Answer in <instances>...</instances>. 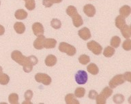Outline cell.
<instances>
[{
	"label": "cell",
	"mask_w": 131,
	"mask_h": 104,
	"mask_svg": "<svg viewBox=\"0 0 131 104\" xmlns=\"http://www.w3.org/2000/svg\"><path fill=\"white\" fill-rule=\"evenodd\" d=\"M65 101L67 104H79V101L75 98L73 94H68L65 97Z\"/></svg>",
	"instance_id": "18"
},
{
	"label": "cell",
	"mask_w": 131,
	"mask_h": 104,
	"mask_svg": "<svg viewBox=\"0 0 131 104\" xmlns=\"http://www.w3.org/2000/svg\"><path fill=\"white\" fill-rule=\"evenodd\" d=\"M85 94V89L84 88L79 87L74 91V96L78 98L83 97Z\"/></svg>",
	"instance_id": "28"
},
{
	"label": "cell",
	"mask_w": 131,
	"mask_h": 104,
	"mask_svg": "<svg viewBox=\"0 0 131 104\" xmlns=\"http://www.w3.org/2000/svg\"><path fill=\"white\" fill-rule=\"evenodd\" d=\"M36 81L43 84L44 85H49L51 83V77L46 73H38L35 75Z\"/></svg>",
	"instance_id": "4"
},
{
	"label": "cell",
	"mask_w": 131,
	"mask_h": 104,
	"mask_svg": "<svg viewBox=\"0 0 131 104\" xmlns=\"http://www.w3.org/2000/svg\"><path fill=\"white\" fill-rule=\"evenodd\" d=\"M0 5H1V1H0Z\"/></svg>",
	"instance_id": "44"
},
{
	"label": "cell",
	"mask_w": 131,
	"mask_h": 104,
	"mask_svg": "<svg viewBox=\"0 0 131 104\" xmlns=\"http://www.w3.org/2000/svg\"><path fill=\"white\" fill-rule=\"evenodd\" d=\"M9 103L11 104H18V95L16 93L10 94L8 97Z\"/></svg>",
	"instance_id": "27"
},
{
	"label": "cell",
	"mask_w": 131,
	"mask_h": 104,
	"mask_svg": "<svg viewBox=\"0 0 131 104\" xmlns=\"http://www.w3.org/2000/svg\"><path fill=\"white\" fill-rule=\"evenodd\" d=\"M33 95H34V93H33L32 90H27L24 94V97L25 100H27V101H30L31 99V98H32Z\"/></svg>",
	"instance_id": "34"
},
{
	"label": "cell",
	"mask_w": 131,
	"mask_h": 104,
	"mask_svg": "<svg viewBox=\"0 0 131 104\" xmlns=\"http://www.w3.org/2000/svg\"><path fill=\"white\" fill-rule=\"evenodd\" d=\"M77 8L73 6H69L66 9V14L70 17H72L74 15H75L76 14H77Z\"/></svg>",
	"instance_id": "29"
},
{
	"label": "cell",
	"mask_w": 131,
	"mask_h": 104,
	"mask_svg": "<svg viewBox=\"0 0 131 104\" xmlns=\"http://www.w3.org/2000/svg\"><path fill=\"white\" fill-rule=\"evenodd\" d=\"M23 70L26 73H29V72L32 71L33 65L31 63H27L26 65H23Z\"/></svg>",
	"instance_id": "36"
},
{
	"label": "cell",
	"mask_w": 131,
	"mask_h": 104,
	"mask_svg": "<svg viewBox=\"0 0 131 104\" xmlns=\"http://www.w3.org/2000/svg\"><path fill=\"white\" fill-rule=\"evenodd\" d=\"M45 37L44 35L38 37V38L34 41V46L37 50H41L44 48L43 44H44V40H45Z\"/></svg>",
	"instance_id": "12"
},
{
	"label": "cell",
	"mask_w": 131,
	"mask_h": 104,
	"mask_svg": "<svg viewBox=\"0 0 131 104\" xmlns=\"http://www.w3.org/2000/svg\"><path fill=\"white\" fill-rule=\"evenodd\" d=\"M83 12L89 17H93L96 14V8L92 4H87L84 6Z\"/></svg>",
	"instance_id": "8"
},
{
	"label": "cell",
	"mask_w": 131,
	"mask_h": 104,
	"mask_svg": "<svg viewBox=\"0 0 131 104\" xmlns=\"http://www.w3.org/2000/svg\"><path fill=\"white\" fill-rule=\"evenodd\" d=\"M10 81V77L6 73H2L0 74V84L6 85Z\"/></svg>",
	"instance_id": "24"
},
{
	"label": "cell",
	"mask_w": 131,
	"mask_h": 104,
	"mask_svg": "<svg viewBox=\"0 0 131 104\" xmlns=\"http://www.w3.org/2000/svg\"><path fill=\"white\" fill-rule=\"evenodd\" d=\"M23 103H24V104H25V103H29V104H31V102L29 101H27V100H26V101H25L23 102Z\"/></svg>",
	"instance_id": "42"
},
{
	"label": "cell",
	"mask_w": 131,
	"mask_h": 104,
	"mask_svg": "<svg viewBox=\"0 0 131 104\" xmlns=\"http://www.w3.org/2000/svg\"><path fill=\"white\" fill-rule=\"evenodd\" d=\"M121 32L122 34L123 37H125L126 39H128L130 37L131 35V29L130 27L127 25L126 24H125L124 26L121 29Z\"/></svg>",
	"instance_id": "16"
},
{
	"label": "cell",
	"mask_w": 131,
	"mask_h": 104,
	"mask_svg": "<svg viewBox=\"0 0 131 104\" xmlns=\"http://www.w3.org/2000/svg\"><path fill=\"white\" fill-rule=\"evenodd\" d=\"M57 44V41L53 38H45L44 40L43 46L45 48L51 49L54 48Z\"/></svg>",
	"instance_id": "10"
},
{
	"label": "cell",
	"mask_w": 131,
	"mask_h": 104,
	"mask_svg": "<svg viewBox=\"0 0 131 104\" xmlns=\"http://www.w3.org/2000/svg\"><path fill=\"white\" fill-rule=\"evenodd\" d=\"M124 82L125 80L124 78V77H123V75L118 74V75H115L114 77L110 81H109L108 84H109L110 88H116L117 86L124 84Z\"/></svg>",
	"instance_id": "6"
},
{
	"label": "cell",
	"mask_w": 131,
	"mask_h": 104,
	"mask_svg": "<svg viewBox=\"0 0 131 104\" xmlns=\"http://www.w3.org/2000/svg\"><path fill=\"white\" fill-rule=\"evenodd\" d=\"M78 34L82 40H88L91 37V32L88 27H83L78 31Z\"/></svg>",
	"instance_id": "9"
},
{
	"label": "cell",
	"mask_w": 131,
	"mask_h": 104,
	"mask_svg": "<svg viewBox=\"0 0 131 104\" xmlns=\"http://www.w3.org/2000/svg\"><path fill=\"white\" fill-rule=\"evenodd\" d=\"M25 8L28 10H34L36 8V2L34 0H25Z\"/></svg>",
	"instance_id": "26"
},
{
	"label": "cell",
	"mask_w": 131,
	"mask_h": 104,
	"mask_svg": "<svg viewBox=\"0 0 131 104\" xmlns=\"http://www.w3.org/2000/svg\"><path fill=\"white\" fill-rule=\"evenodd\" d=\"M131 13V8L128 5L123 6L122 8L119 9V14L121 16H122L124 18H126Z\"/></svg>",
	"instance_id": "14"
},
{
	"label": "cell",
	"mask_w": 131,
	"mask_h": 104,
	"mask_svg": "<svg viewBox=\"0 0 131 104\" xmlns=\"http://www.w3.org/2000/svg\"><path fill=\"white\" fill-rule=\"evenodd\" d=\"M42 4L46 8H50V7L53 6V3L51 0H43Z\"/></svg>",
	"instance_id": "38"
},
{
	"label": "cell",
	"mask_w": 131,
	"mask_h": 104,
	"mask_svg": "<svg viewBox=\"0 0 131 104\" xmlns=\"http://www.w3.org/2000/svg\"><path fill=\"white\" fill-rule=\"evenodd\" d=\"M72 18V22H73L74 26L76 27H79L83 24V20L81 16L78 13L76 14L75 15H74Z\"/></svg>",
	"instance_id": "13"
},
{
	"label": "cell",
	"mask_w": 131,
	"mask_h": 104,
	"mask_svg": "<svg viewBox=\"0 0 131 104\" xmlns=\"http://www.w3.org/2000/svg\"><path fill=\"white\" fill-rule=\"evenodd\" d=\"M32 30L35 35L37 37L43 35L45 32L44 27L40 22H35L34 24H33Z\"/></svg>",
	"instance_id": "7"
},
{
	"label": "cell",
	"mask_w": 131,
	"mask_h": 104,
	"mask_svg": "<svg viewBox=\"0 0 131 104\" xmlns=\"http://www.w3.org/2000/svg\"><path fill=\"white\" fill-rule=\"evenodd\" d=\"M96 103L97 104H105L106 103V99L102 96L101 95H98L97 97H96Z\"/></svg>",
	"instance_id": "33"
},
{
	"label": "cell",
	"mask_w": 131,
	"mask_h": 104,
	"mask_svg": "<svg viewBox=\"0 0 131 104\" xmlns=\"http://www.w3.org/2000/svg\"><path fill=\"white\" fill-rule=\"evenodd\" d=\"M57 63V58L55 55H49L45 59V64L48 67H53Z\"/></svg>",
	"instance_id": "11"
},
{
	"label": "cell",
	"mask_w": 131,
	"mask_h": 104,
	"mask_svg": "<svg viewBox=\"0 0 131 104\" xmlns=\"http://www.w3.org/2000/svg\"><path fill=\"white\" fill-rule=\"evenodd\" d=\"M87 46H88V48L91 52L94 53V55H99L102 53V47L98 42H96L95 41H90V42H88L87 44Z\"/></svg>",
	"instance_id": "3"
},
{
	"label": "cell",
	"mask_w": 131,
	"mask_h": 104,
	"mask_svg": "<svg viewBox=\"0 0 131 104\" xmlns=\"http://www.w3.org/2000/svg\"><path fill=\"white\" fill-rule=\"evenodd\" d=\"M59 50L60 52L66 53L69 56H74L77 52L75 47L66 42H61L59 44Z\"/></svg>",
	"instance_id": "2"
},
{
	"label": "cell",
	"mask_w": 131,
	"mask_h": 104,
	"mask_svg": "<svg viewBox=\"0 0 131 104\" xmlns=\"http://www.w3.org/2000/svg\"><path fill=\"white\" fill-rule=\"evenodd\" d=\"M27 58H28V60L29 61V63H30L33 66L36 65L37 63H38V59L36 58V57H35L34 55L29 56V57H27Z\"/></svg>",
	"instance_id": "35"
},
{
	"label": "cell",
	"mask_w": 131,
	"mask_h": 104,
	"mask_svg": "<svg viewBox=\"0 0 131 104\" xmlns=\"http://www.w3.org/2000/svg\"><path fill=\"white\" fill-rule=\"evenodd\" d=\"M4 33H5V28L2 25L0 24V35H4Z\"/></svg>",
	"instance_id": "40"
},
{
	"label": "cell",
	"mask_w": 131,
	"mask_h": 104,
	"mask_svg": "<svg viewBox=\"0 0 131 104\" xmlns=\"http://www.w3.org/2000/svg\"><path fill=\"white\" fill-rule=\"evenodd\" d=\"M87 69L89 73L93 74V75H96L99 72V69H98V66L94 63H90V65H88Z\"/></svg>",
	"instance_id": "20"
},
{
	"label": "cell",
	"mask_w": 131,
	"mask_h": 104,
	"mask_svg": "<svg viewBox=\"0 0 131 104\" xmlns=\"http://www.w3.org/2000/svg\"><path fill=\"white\" fill-rule=\"evenodd\" d=\"M126 24V20H125L124 17L122 16H117L115 18V26L118 29H121Z\"/></svg>",
	"instance_id": "19"
},
{
	"label": "cell",
	"mask_w": 131,
	"mask_h": 104,
	"mask_svg": "<svg viewBox=\"0 0 131 104\" xmlns=\"http://www.w3.org/2000/svg\"><path fill=\"white\" fill-rule=\"evenodd\" d=\"M79 61L82 65H87L90 62V58L89 56L86 55H82L79 57Z\"/></svg>",
	"instance_id": "30"
},
{
	"label": "cell",
	"mask_w": 131,
	"mask_h": 104,
	"mask_svg": "<svg viewBox=\"0 0 131 104\" xmlns=\"http://www.w3.org/2000/svg\"><path fill=\"white\" fill-rule=\"evenodd\" d=\"M121 43V39L118 36H113L111 40V46L114 48H118Z\"/></svg>",
	"instance_id": "22"
},
{
	"label": "cell",
	"mask_w": 131,
	"mask_h": 104,
	"mask_svg": "<svg viewBox=\"0 0 131 104\" xmlns=\"http://www.w3.org/2000/svg\"><path fill=\"white\" fill-rule=\"evenodd\" d=\"M123 77L124 78V80L128 82H130L131 81V73L130 72H126L123 74Z\"/></svg>",
	"instance_id": "39"
},
{
	"label": "cell",
	"mask_w": 131,
	"mask_h": 104,
	"mask_svg": "<svg viewBox=\"0 0 131 104\" xmlns=\"http://www.w3.org/2000/svg\"><path fill=\"white\" fill-rule=\"evenodd\" d=\"M98 95V93H97L96 90H90V91L89 92V95L88 96H89V98L91 99H95Z\"/></svg>",
	"instance_id": "37"
},
{
	"label": "cell",
	"mask_w": 131,
	"mask_h": 104,
	"mask_svg": "<svg viewBox=\"0 0 131 104\" xmlns=\"http://www.w3.org/2000/svg\"><path fill=\"white\" fill-rule=\"evenodd\" d=\"M51 25L55 29H59L61 27V22L57 18H53L51 21Z\"/></svg>",
	"instance_id": "31"
},
{
	"label": "cell",
	"mask_w": 131,
	"mask_h": 104,
	"mask_svg": "<svg viewBox=\"0 0 131 104\" xmlns=\"http://www.w3.org/2000/svg\"><path fill=\"white\" fill-rule=\"evenodd\" d=\"M123 48L125 50L129 51L131 50V40L130 39H127L126 40H125L123 43L122 45Z\"/></svg>",
	"instance_id": "32"
},
{
	"label": "cell",
	"mask_w": 131,
	"mask_h": 104,
	"mask_svg": "<svg viewBox=\"0 0 131 104\" xmlns=\"http://www.w3.org/2000/svg\"><path fill=\"white\" fill-rule=\"evenodd\" d=\"M27 12L25 10H23V9H19L17 10L15 12L14 14V16L15 18L18 19V20H24L27 17Z\"/></svg>",
	"instance_id": "15"
},
{
	"label": "cell",
	"mask_w": 131,
	"mask_h": 104,
	"mask_svg": "<svg viewBox=\"0 0 131 104\" xmlns=\"http://www.w3.org/2000/svg\"><path fill=\"white\" fill-rule=\"evenodd\" d=\"M88 73L84 70H79L75 74V80L79 84H85L88 82Z\"/></svg>",
	"instance_id": "5"
},
{
	"label": "cell",
	"mask_w": 131,
	"mask_h": 104,
	"mask_svg": "<svg viewBox=\"0 0 131 104\" xmlns=\"http://www.w3.org/2000/svg\"><path fill=\"white\" fill-rule=\"evenodd\" d=\"M24 1H25V0H24Z\"/></svg>",
	"instance_id": "45"
},
{
	"label": "cell",
	"mask_w": 131,
	"mask_h": 104,
	"mask_svg": "<svg viewBox=\"0 0 131 104\" xmlns=\"http://www.w3.org/2000/svg\"><path fill=\"white\" fill-rule=\"evenodd\" d=\"M113 94V90L111 89V88H109L108 86H106L102 90L101 93H100V95H101L102 96H103L105 99H107L110 97L111 95Z\"/></svg>",
	"instance_id": "23"
},
{
	"label": "cell",
	"mask_w": 131,
	"mask_h": 104,
	"mask_svg": "<svg viewBox=\"0 0 131 104\" xmlns=\"http://www.w3.org/2000/svg\"><path fill=\"white\" fill-rule=\"evenodd\" d=\"M14 29L15 31L18 34H22L25 31V26L21 22H16L14 24Z\"/></svg>",
	"instance_id": "17"
},
{
	"label": "cell",
	"mask_w": 131,
	"mask_h": 104,
	"mask_svg": "<svg viewBox=\"0 0 131 104\" xmlns=\"http://www.w3.org/2000/svg\"><path fill=\"white\" fill-rule=\"evenodd\" d=\"M53 4H59L62 2V0H51Z\"/></svg>",
	"instance_id": "41"
},
{
	"label": "cell",
	"mask_w": 131,
	"mask_h": 104,
	"mask_svg": "<svg viewBox=\"0 0 131 104\" xmlns=\"http://www.w3.org/2000/svg\"><path fill=\"white\" fill-rule=\"evenodd\" d=\"M11 58L12 60H14L15 62L18 63L20 65H25L27 63H30L28 60V58L25 57L20 51L14 50L11 54Z\"/></svg>",
	"instance_id": "1"
},
{
	"label": "cell",
	"mask_w": 131,
	"mask_h": 104,
	"mask_svg": "<svg viewBox=\"0 0 131 104\" xmlns=\"http://www.w3.org/2000/svg\"><path fill=\"white\" fill-rule=\"evenodd\" d=\"M124 96L122 94H116L113 96V102L117 104L122 103L124 101Z\"/></svg>",
	"instance_id": "25"
},
{
	"label": "cell",
	"mask_w": 131,
	"mask_h": 104,
	"mask_svg": "<svg viewBox=\"0 0 131 104\" xmlns=\"http://www.w3.org/2000/svg\"><path fill=\"white\" fill-rule=\"evenodd\" d=\"M2 73H3V69H2V67L0 66V74Z\"/></svg>",
	"instance_id": "43"
},
{
	"label": "cell",
	"mask_w": 131,
	"mask_h": 104,
	"mask_svg": "<svg viewBox=\"0 0 131 104\" xmlns=\"http://www.w3.org/2000/svg\"><path fill=\"white\" fill-rule=\"evenodd\" d=\"M115 48L112 46H107L106 47L104 50V52H103V55L105 57H107V58H109V57H111L113 55L115 54Z\"/></svg>",
	"instance_id": "21"
}]
</instances>
